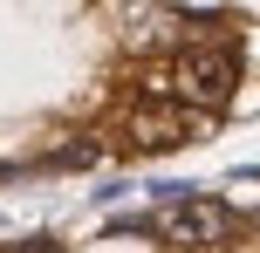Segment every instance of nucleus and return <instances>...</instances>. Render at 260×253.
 I'll list each match as a JSON object with an SVG mask.
<instances>
[{
  "mask_svg": "<svg viewBox=\"0 0 260 253\" xmlns=\"http://www.w3.org/2000/svg\"><path fill=\"white\" fill-rule=\"evenodd\" d=\"M240 96V41H192L171 55V103L192 117H226Z\"/></svg>",
  "mask_w": 260,
  "mask_h": 253,
  "instance_id": "nucleus-1",
  "label": "nucleus"
},
{
  "mask_svg": "<svg viewBox=\"0 0 260 253\" xmlns=\"http://www.w3.org/2000/svg\"><path fill=\"white\" fill-rule=\"evenodd\" d=\"M219 130V117H192L178 103H130L117 117V144L137 151V158H157V151H178V144H206Z\"/></svg>",
  "mask_w": 260,
  "mask_h": 253,
  "instance_id": "nucleus-2",
  "label": "nucleus"
},
{
  "mask_svg": "<svg viewBox=\"0 0 260 253\" xmlns=\"http://www.w3.org/2000/svg\"><path fill=\"white\" fill-rule=\"evenodd\" d=\"M157 240H165L171 253H219V246L240 240V212L219 199V192H199V199L157 212Z\"/></svg>",
  "mask_w": 260,
  "mask_h": 253,
  "instance_id": "nucleus-3",
  "label": "nucleus"
},
{
  "mask_svg": "<svg viewBox=\"0 0 260 253\" xmlns=\"http://www.w3.org/2000/svg\"><path fill=\"white\" fill-rule=\"evenodd\" d=\"M130 192H137V178H96V185H89V205H103V212H110V205H123Z\"/></svg>",
  "mask_w": 260,
  "mask_h": 253,
  "instance_id": "nucleus-4",
  "label": "nucleus"
},
{
  "mask_svg": "<svg viewBox=\"0 0 260 253\" xmlns=\"http://www.w3.org/2000/svg\"><path fill=\"white\" fill-rule=\"evenodd\" d=\"M226 178H233L240 192H260V164H233V171H226Z\"/></svg>",
  "mask_w": 260,
  "mask_h": 253,
  "instance_id": "nucleus-5",
  "label": "nucleus"
}]
</instances>
